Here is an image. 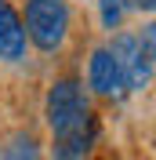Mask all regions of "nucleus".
I'll use <instances>...</instances> for the list:
<instances>
[{"label": "nucleus", "mask_w": 156, "mask_h": 160, "mask_svg": "<svg viewBox=\"0 0 156 160\" xmlns=\"http://www.w3.org/2000/svg\"><path fill=\"white\" fill-rule=\"evenodd\" d=\"M22 26L29 48H37L40 55H58L73 29V8L69 0H26Z\"/></svg>", "instance_id": "nucleus-1"}, {"label": "nucleus", "mask_w": 156, "mask_h": 160, "mask_svg": "<svg viewBox=\"0 0 156 160\" xmlns=\"http://www.w3.org/2000/svg\"><path fill=\"white\" fill-rule=\"evenodd\" d=\"M44 120H47V128H51V138L69 135V131L84 128L87 120H95L91 98H87V91H84V84H80L76 77H55L47 84Z\"/></svg>", "instance_id": "nucleus-2"}, {"label": "nucleus", "mask_w": 156, "mask_h": 160, "mask_svg": "<svg viewBox=\"0 0 156 160\" xmlns=\"http://www.w3.org/2000/svg\"><path fill=\"white\" fill-rule=\"evenodd\" d=\"M113 51V58L120 62V69L127 77V91L134 95V91H149L153 84V69H156V26H142V37L127 29H116L113 40L105 44Z\"/></svg>", "instance_id": "nucleus-3"}, {"label": "nucleus", "mask_w": 156, "mask_h": 160, "mask_svg": "<svg viewBox=\"0 0 156 160\" xmlns=\"http://www.w3.org/2000/svg\"><path fill=\"white\" fill-rule=\"evenodd\" d=\"M87 91L105 98V102H124L131 95L124 69H120V62L113 58V51L105 44L91 48V55H87Z\"/></svg>", "instance_id": "nucleus-4"}, {"label": "nucleus", "mask_w": 156, "mask_h": 160, "mask_svg": "<svg viewBox=\"0 0 156 160\" xmlns=\"http://www.w3.org/2000/svg\"><path fill=\"white\" fill-rule=\"evenodd\" d=\"M29 55V40L22 26V11L11 0H0V62L4 66H18Z\"/></svg>", "instance_id": "nucleus-5"}, {"label": "nucleus", "mask_w": 156, "mask_h": 160, "mask_svg": "<svg viewBox=\"0 0 156 160\" xmlns=\"http://www.w3.org/2000/svg\"><path fill=\"white\" fill-rule=\"evenodd\" d=\"M98 138V120H87L84 128L51 138V160H87Z\"/></svg>", "instance_id": "nucleus-6"}, {"label": "nucleus", "mask_w": 156, "mask_h": 160, "mask_svg": "<svg viewBox=\"0 0 156 160\" xmlns=\"http://www.w3.org/2000/svg\"><path fill=\"white\" fill-rule=\"evenodd\" d=\"M0 160H44V146L37 131L15 128L7 138H0Z\"/></svg>", "instance_id": "nucleus-7"}, {"label": "nucleus", "mask_w": 156, "mask_h": 160, "mask_svg": "<svg viewBox=\"0 0 156 160\" xmlns=\"http://www.w3.org/2000/svg\"><path fill=\"white\" fill-rule=\"evenodd\" d=\"M127 0H98V18H102V26H105L109 33H116L124 29V22H127Z\"/></svg>", "instance_id": "nucleus-8"}, {"label": "nucleus", "mask_w": 156, "mask_h": 160, "mask_svg": "<svg viewBox=\"0 0 156 160\" xmlns=\"http://www.w3.org/2000/svg\"><path fill=\"white\" fill-rule=\"evenodd\" d=\"M127 8H134V11H145V15H153L156 0H127Z\"/></svg>", "instance_id": "nucleus-9"}]
</instances>
